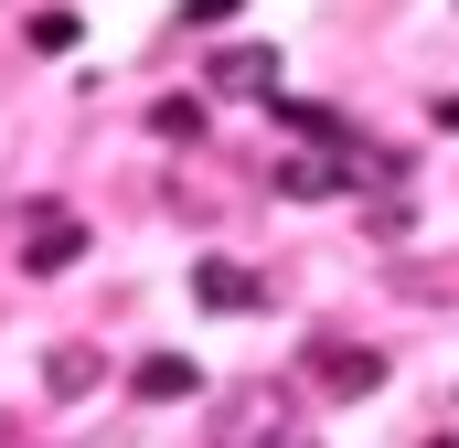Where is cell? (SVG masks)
<instances>
[{
    "label": "cell",
    "instance_id": "6da1fadb",
    "mask_svg": "<svg viewBox=\"0 0 459 448\" xmlns=\"http://www.w3.org/2000/svg\"><path fill=\"white\" fill-rule=\"evenodd\" d=\"M289 417H299L289 384H246V395L214 406V448H278V438H289Z\"/></svg>",
    "mask_w": 459,
    "mask_h": 448
},
{
    "label": "cell",
    "instance_id": "7a4b0ae2",
    "mask_svg": "<svg viewBox=\"0 0 459 448\" xmlns=\"http://www.w3.org/2000/svg\"><path fill=\"white\" fill-rule=\"evenodd\" d=\"M374 384H385V352H374V341H310V395L363 406Z\"/></svg>",
    "mask_w": 459,
    "mask_h": 448
},
{
    "label": "cell",
    "instance_id": "3957f363",
    "mask_svg": "<svg viewBox=\"0 0 459 448\" xmlns=\"http://www.w3.org/2000/svg\"><path fill=\"white\" fill-rule=\"evenodd\" d=\"M75 256H86V224L65 214V203H22V267L32 278H65Z\"/></svg>",
    "mask_w": 459,
    "mask_h": 448
},
{
    "label": "cell",
    "instance_id": "277c9868",
    "mask_svg": "<svg viewBox=\"0 0 459 448\" xmlns=\"http://www.w3.org/2000/svg\"><path fill=\"white\" fill-rule=\"evenodd\" d=\"M193 299H204V310H225V321H246V310L267 299V278H256V267H235V256H204V267H193Z\"/></svg>",
    "mask_w": 459,
    "mask_h": 448
},
{
    "label": "cell",
    "instance_id": "5b68a950",
    "mask_svg": "<svg viewBox=\"0 0 459 448\" xmlns=\"http://www.w3.org/2000/svg\"><path fill=\"white\" fill-rule=\"evenodd\" d=\"M214 97H278V54L267 43H225L214 54Z\"/></svg>",
    "mask_w": 459,
    "mask_h": 448
},
{
    "label": "cell",
    "instance_id": "8992f818",
    "mask_svg": "<svg viewBox=\"0 0 459 448\" xmlns=\"http://www.w3.org/2000/svg\"><path fill=\"white\" fill-rule=\"evenodd\" d=\"M128 384H139L150 406H182V395H204V363H193V352H150Z\"/></svg>",
    "mask_w": 459,
    "mask_h": 448
},
{
    "label": "cell",
    "instance_id": "52a82bcc",
    "mask_svg": "<svg viewBox=\"0 0 459 448\" xmlns=\"http://www.w3.org/2000/svg\"><path fill=\"white\" fill-rule=\"evenodd\" d=\"M352 171L342 160H332V150H299V160H278V193H289V203H321V193H342Z\"/></svg>",
    "mask_w": 459,
    "mask_h": 448
},
{
    "label": "cell",
    "instance_id": "ba28073f",
    "mask_svg": "<svg viewBox=\"0 0 459 448\" xmlns=\"http://www.w3.org/2000/svg\"><path fill=\"white\" fill-rule=\"evenodd\" d=\"M43 395H54V406H75V395H97V352H86V341H65V352L43 363Z\"/></svg>",
    "mask_w": 459,
    "mask_h": 448
},
{
    "label": "cell",
    "instance_id": "9c48e42d",
    "mask_svg": "<svg viewBox=\"0 0 459 448\" xmlns=\"http://www.w3.org/2000/svg\"><path fill=\"white\" fill-rule=\"evenodd\" d=\"M363 235L406 246V235H417V203H406V193H374V203H363Z\"/></svg>",
    "mask_w": 459,
    "mask_h": 448
},
{
    "label": "cell",
    "instance_id": "30bf717a",
    "mask_svg": "<svg viewBox=\"0 0 459 448\" xmlns=\"http://www.w3.org/2000/svg\"><path fill=\"white\" fill-rule=\"evenodd\" d=\"M22 32H32V54H75V32H86V22H75V11H32Z\"/></svg>",
    "mask_w": 459,
    "mask_h": 448
},
{
    "label": "cell",
    "instance_id": "8fae6325",
    "mask_svg": "<svg viewBox=\"0 0 459 448\" xmlns=\"http://www.w3.org/2000/svg\"><path fill=\"white\" fill-rule=\"evenodd\" d=\"M150 128H160V139H204V97H160Z\"/></svg>",
    "mask_w": 459,
    "mask_h": 448
},
{
    "label": "cell",
    "instance_id": "7c38bea8",
    "mask_svg": "<svg viewBox=\"0 0 459 448\" xmlns=\"http://www.w3.org/2000/svg\"><path fill=\"white\" fill-rule=\"evenodd\" d=\"M235 11H246V0H182V22H193V32H214V22H235Z\"/></svg>",
    "mask_w": 459,
    "mask_h": 448
},
{
    "label": "cell",
    "instance_id": "4fadbf2b",
    "mask_svg": "<svg viewBox=\"0 0 459 448\" xmlns=\"http://www.w3.org/2000/svg\"><path fill=\"white\" fill-rule=\"evenodd\" d=\"M428 117H438V128H449V139H459V97H438V108H428Z\"/></svg>",
    "mask_w": 459,
    "mask_h": 448
},
{
    "label": "cell",
    "instance_id": "5bb4252c",
    "mask_svg": "<svg viewBox=\"0 0 459 448\" xmlns=\"http://www.w3.org/2000/svg\"><path fill=\"white\" fill-rule=\"evenodd\" d=\"M278 448H321V438H278Z\"/></svg>",
    "mask_w": 459,
    "mask_h": 448
},
{
    "label": "cell",
    "instance_id": "9a60e30c",
    "mask_svg": "<svg viewBox=\"0 0 459 448\" xmlns=\"http://www.w3.org/2000/svg\"><path fill=\"white\" fill-rule=\"evenodd\" d=\"M428 448H459V438H428Z\"/></svg>",
    "mask_w": 459,
    "mask_h": 448
}]
</instances>
